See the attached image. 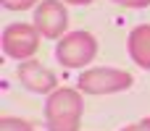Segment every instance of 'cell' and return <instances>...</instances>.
Masks as SVG:
<instances>
[{
  "label": "cell",
  "mask_w": 150,
  "mask_h": 131,
  "mask_svg": "<svg viewBox=\"0 0 150 131\" xmlns=\"http://www.w3.org/2000/svg\"><path fill=\"white\" fill-rule=\"evenodd\" d=\"M82 113H84V102H82L79 89L61 87V89L50 92V97L45 102L47 131H79Z\"/></svg>",
  "instance_id": "6da1fadb"
},
{
  "label": "cell",
  "mask_w": 150,
  "mask_h": 131,
  "mask_svg": "<svg viewBox=\"0 0 150 131\" xmlns=\"http://www.w3.org/2000/svg\"><path fill=\"white\" fill-rule=\"evenodd\" d=\"M98 55V39L90 32H71L63 34L55 45V58L66 66V68H82L87 63H92Z\"/></svg>",
  "instance_id": "7a4b0ae2"
},
{
  "label": "cell",
  "mask_w": 150,
  "mask_h": 131,
  "mask_svg": "<svg viewBox=\"0 0 150 131\" xmlns=\"http://www.w3.org/2000/svg\"><path fill=\"white\" fill-rule=\"evenodd\" d=\"M79 92L84 95H113L134 84L132 74L124 68H87L79 76Z\"/></svg>",
  "instance_id": "3957f363"
},
{
  "label": "cell",
  "mask_w": 150,
  "mask_h": 131,
  "mask_svg": "<svg viewBox=\"0 0 150 131\" xmlns=\"http://www.w3.org/2000/svg\"><path fill=\"white\" fill-rule=\"evenodd\" d=\"M40 32L34 24H8L3 29V53L13 60H29L37 50H40Z\"/></svg>",
  "instance_id": "277c9868"
},
{
  "label": "cell",
  "mask_w": 150,
  "mask_h": 131,
  "mask_svg": "<svg viewBox=\"0 0 150 131\" xmlns=\"http://www.w3.org/2000/svg\"><path fill=\"white\" fill-rule=\"evenodd\" d=\"M34 26L45 39H61L69 26V13L61 0H42L34 8Z\"/></svg>",
  "instance_id": "5b68a950"
},
{
  "label": "cell",
  "mask_w": 150,
  "mask_h": 131,
  "mask_svg": "<svg viewBox=\"0 0 150 131\" xmlns=\"http://www.w3.org/2000/svg\"><path fill=\"white\" fill-rule=\"evenodd\" d=\"M16 76H18V81H21L29 92H34V95H50V92L58 89V87H55V84H58L55 74H53L50 68H45L40 60H34V58L21 60L18 68H16Z\"/></svg>",
  "instance_id": "8992f818"
},
{
  "label": "cell",
  "mask_w": 150,
  "mask_h": 131,
  "mask_svg": "<svg viewBox=\"0 0 150 131\" xmlns=\"http://www.w3.org/2000/svg\"><path fill=\"white\" fill-rule=\"evenodd\" d=\"M127 50H129V58L140 68L150 71V24H140V26H134L129 32Z\"/></svg>",
  "instance_id": "52a82bcc"
},
{
  "label": "cell",
  "mask_w": 150,
  "mask_h": 131,
  "mask_svg": "<svg viewBox=\"0 0 150 131\" xmlns=\"http://www.w3.org/2000/svg\"><path fill=\"white\" fill-rule=\"evenodd\" d=\"M0 131H34V129H32L29 121H21V118H11V116H5V118H0Z\"/></svg>",
  "instance_id": "ba28073f"
},
{
  "label": "cell",
  "mask_w": 150,
  "mask_h": 131,
  "mask_svg": "<svg viewBox=\"0 0 150 131\" xmlns=\"http://www.w3.org/2000/svg\"><path fill=\"white\" fill-rule=\"evenodd\" d=\"M8 11H26V8H37L42 0H0Z\"/></svg>",
  "instance_id": "9c48e42d"
},
{
  "label": "cell",
  "mask_w": 150,
  "mask_h": 131,
  "mask_svg": "<svg viewBox=\"0 0 150 131\" xmlns=\"http://www.w3.org/2000/svg\"><path fill=\"white\" fill-rule=\"evenodd\" d=\"M116 5H127V8H148L150 0H111Z\"/></svg>",
  "instance_id": "30bf717a"
},
{
  "label": "cell",
  "mask_w": 150,
  "mask_h": 131,
  "mask_svg": "<svg viewBox=\"0 0 150 131\" xmlns=\"http://www.w3.org/2000/svg\"><path fill=\"white\" fill-rule=\"evenodd\" d=\"M121 131H150V118H142V121H137L132 126H124Z\"/></svg>",
  "instance_id": "8fae6325"
},
{
  "label": "cell",
  "mask_w": 150,
  "mask_h": 131,
  "mask_svg": "<svg viewBox=\"0 0 150 131\" xmlns=\"http://www.w3.org/2000/svg\"><path fill=\"white\" fill-rule=\"evenodd\" d=\"M63 3H74V5H87V3H92V0H63Z\"/></svg>",
  "instance_id": "7c38bea8"
}]
</instances>
